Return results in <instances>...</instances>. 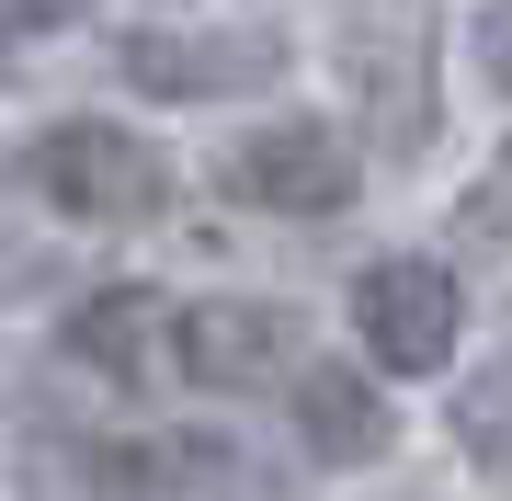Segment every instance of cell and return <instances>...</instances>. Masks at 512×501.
<instances>
[{"mask_svg":"<svg viewBox=\"0 0 512 501\" xmlns=\"http://www.w3.org/2000/svg\"><path fill=\"white\" fill-rule=\"evenodd\" d=\"M35 183H46L57 217H80V228H148V217H171V160L148 149V137H126L114 114H69V126H46Z\"/></svg>","mask_w":512,"mask_h":501,"instance_id":"6da1fadb","label":"cell"},{"mask_svg":"<svg viewBox=\"0 0 512 501\" xmlns=\"http://www.w3.org/2000/svg\"><path fill=\"white\" fill-rule=\"evenodd\" d=\"M342 57H353V80H365L376 149L421 160L433 149V12H421V0H353Z\"/></svg>","mask_w":512,"mask_h":501,"instance_id":"7a4b0ae2","label":"cell"},{"mask_svg":"<svg viewBox=\"0 0 512 501\" xmlns=\"http://www.w3.org/2000/svg\"><path fill=\"white\" fill-rule=\"evenodd\" d=\"M126 80L160 103L262 92V80H285V35L274 23H148V35H126Z\"/></svg>","mask_w":512,"mask_h":501,"instance_id":"3957f363","label":"cell"},{"mask_svg":"<svg viewBox=\"0 0 512 501\" xmlns=\"http://www.w3.org/2000/svg\"><path fill=\"white\" fill-rule=\"evenodd\" d=\"M456 319H467L456 274L421 262V251H387V262H365V285H353V331H365V353L387 376H433L444 353H456Z\"/></svg>","mask_w":512,"mask_h":501,"instance_id":"277c9868","label":"cell"},{"mask_svg":"<svg viewBox=\"0 0 512 501\" xmlns=\"http://www.w3.org/2000/svg\"><path fill=\"white\" fill-rule=\"evenodd\" d=\"M228 194L262 205V217H342L353 205V149L319 126V114H274L228 149Z\"/></svg>","mask_w":512,"mask_h":501,"instance_id":"5b68a950","label":"cell"},{"mask_svg":"<svg viewBox=\"0 0 512 501\" xmlns=\"http://www.w3.org/2000/svg\"><path fill=\"white\" fill-rule=\"evenodd\" d=\"M308 365L296 319L274 297H205L183 308V388H274V376Z\"/></svg>","mask_w":512,"mask_h":501,"instance_id":"8992f818","label":"cell"},{"mask_svg":"<svg viewBox=\"0 0 512 501\" xmlns=\"http://www.w3.org/2000/svg\"><path fill=\"white\" fill-rule=\"evenodd\" d=\"M285 399H296V445L308 456H330V467H365V456H387V388H365L353 365H296L285 376Z\"/></svg>","mask_w":512,"mask_h":501,"instance_id":"52a82bcc","label":"cell"},{"mask_svg":"<svg viewBox=\"0 0 512 501\" xmlns=\"http://www.w3.org/2000/svg\"><path fill=\"white\" fill-rule=\"evenodd\" d=\"M69 342L114 376H183V308L148 297V285H103L92 308L69 319Z\"/></svg>","mask_w":512,"mask_h":501,"instance_id":"ba28073f","label":"cell"},{"mask_svg":"<svg viewBox=\"0 0 512 501\" xmlns=\"http://www.w3.org/2000/svg\"><path fill=\"white\" fill-rule=\"evenodd\" d=\"M456 445L490 467V479H512V353H490V365L456 388Z\"/></svg>","mask_w":512,"mask_h":501,"instance_id":"9c48e42d","label":"cell"},{"mask_svg":"<svg viewBox=\"0 0 512 501\" xmlns=\"http://www.w3.org/2000/svg\"><path fill=\"white\" fill-rule=\"evenodd\" d=\"M478 69H490V92L512 103V0H490V12H478Z\"/></svg>","mask_w":512,"mask_h":501,"instance_id":"30bf717a","label":"cell"},{"mask_svg":"<svg viewBox=\"0 0 512 501\" xmlns=\"http://www.w3.org/2000/svg\"><path fill=\"white\" fill-rule=\"evenodd\" d=\"M80 0H0V35H57Z\"/></svg>","mask_w":512,"mask_h":501,"instance_id":"8fae6325","label":"cell"}]
</instances>
